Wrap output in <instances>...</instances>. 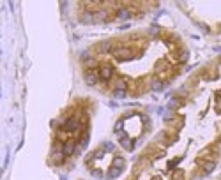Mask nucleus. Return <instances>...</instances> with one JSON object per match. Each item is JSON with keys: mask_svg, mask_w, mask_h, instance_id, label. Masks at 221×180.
Masks as SVG:
<instances>
[{"mask_svg": "<svg viewBox=\"0 0 221 180\" xmlns=\"http://www.w3.org/2000/svg\"><path fill=\"white\" fill-rule=\"evenodd\" d=\"M62 152H64V155H71L73 152H75V141L73 140H67L64 143V147H62Z\"/></svg>", "mask_w": 221, "mask_h": 180, "instance_id": "5", "label": "nucleus"}, {"mask_svg": "<svg viewBox=\"0 0 221 180\" xmlns=\"http://www.w3.org/2000/svg\"><path fill=\"white\" fill-rule=\"evenodd\" d=\"M150 88H152V90H161V88H163V85H161V81L154 80V81H152V85H150Z\"/></svg>", "mask_w": 221, "mask_h": 180, "instance_id": "14", "label": "nucleus"}, {"mask_svg": "<svg viewBox=\"0 0 221 180\" xmlns=\"http://www.w3.org/2000/svg\"><path fill=\"white\" fill-rule=\"evenodd\" d=\"M120 143H122V147H124V148H128V150H131V148H133V141H129L128 138H122Z\"/></svg>", "mask_w": 221, "mask_h": 180, "instance_id": "10", "label": "nucleus"}, {"mask_svg": "<svg viewBox=\"0 0 221 180\" xmlns=\"http://www.w3.org/2000/svg\"><path fill=\"white\" fill-rule=\"evenodd\" d=\"M97 80H99V72H96V71H87L85 72V81L89 85H96Z\"/></svg>", "mask_w": 221, "mask_h": 180, "instance_id": "2", "label": "nucleus"}, {"mask_svg": "<svg viewBox=\"0 0 221 180\" xmlns=\"http://www.w3.org/2000/svg\"><path fill=\"white\" fill-rule=\"evenodd\" d=\"M126 164V161H124V159L122 157H115V161H113V168H120L122 169V166Z\"/></svg>", "mask_w": 221, "mask_h": 180, "instance_id": "7", "label": "nucleus"}, {"mask_svg": "<svg viewBox=\"0 0 221 180\" xmlns=\"http://www.w3.org/2000/svg\"><path fill=\"white\" fill-rule=\"evenodd\" d=\"M112 76H113V69H112V67L104 66V67H101V69H99V78H103V80H106V81H108Z\"/></svg>", "mask_w": 221, "mask_h": 180, "instance_id": "4", "label": "nucleus"}, {"mask_svg": "<svg viewBox=\"0 0 221 180\" xmlns=\"http://www.w3.org/2000/svg\"><path fill=\"white\" fill-rule=\"evenodd\" d=\"M115 97H119V99L126 97V90H115Z\"/></svg>", "mask_w": 221, "mask_h": 180, "instance_id": "15", "label": "nucleus"}, {"mask_svg": "<svg viewBox=\"0 0 221 180\" xmlns=\"http://www.w3.org/2000/svg\"><path fill=\"white\" fill-rule=\"evenodd\" d=\"M214 168H216V164H214V163H207V164L204 166V173H205V175H207V173H210Z\"/></svg>", "mask_w": 221, "mask_h": 180, "instance_id": "12", "label": "nucleus"}, {"mask_svg": "<svg viewBox=\"0 0 221 180\" xmlns=\"http://www.w3.org/2000/svg\"><path fill=\"white\" fill-rule=\"evenodd\" d=\"M64 157H66V155H64V152H57V154H55V157H53V161H55L57 164H60L62 161H64Z\"/></svg>", "mask_w": 221, "mask_h": 180, "instance_id": "11", "label": "nucleus"}, {"mask_svg": "<svg viewBox=\"0 0 221 180\" xmlns=\"http://www.w3.org/2000/svg\"><path fill=\"white\" fill-rule=\"evenodd\" d=\"M119 173H120V168H115V169H112V171H110V178H115Z\"/></svg>", "mask_w": 221, "mask_h": 180, "instance_id": "16", "label": "nucleus"}, {"mask_svg": "<svg viewBox=\"0 0 221 180\" xmlns=\"http://www.w3.org/2000/svg\"><path fill=\"white\" fill-rule=\"evenodd\" d=\"M119 19H126V18H129V11L128 9H120L119 11V14H117Z\"/></svg>", "mask_w": 221, "mask_h": 180, "instance_id": "9", "label": "nucleus"}, {"mask_svg": "<svg viewBox=\"0 0 221 180\" xmlns=\"http://www.w3.org/2000/svg\"><path fill=\"white\" fill-rule=\"evenodd\" d=\"M78 129H80V122H78V118H75V116L67 118L64 122V125H62V131H67V132H75Z\"/></svg>", "mask_w": 221, "mask_h": 180, "instance_id": "1", "label": "nucleus"}, {"mask_svg": "<svg viewBox=\"0 0 221 180\" xmlns=\"http://www.w3.org/2000/svg\"><path fill=\"white\" fill-rule=\"evenodd\" d=\"M168 106H170V108H177V106H179V101H170V102H168Z\"/></svg>", "mask_w": 221, "mask_h": 180, "instance_id": "17", "label": "nucleus"}, {"mask_svg": "<svg viewBox=\"0 0 221 180\" xmlns=\"http://www.w3.org/2000/svg\"><path fill=\"white\" fill-rule=\"evenodd\" d=\"M81 21H83V23H92V21H94V14H90V13H85V14L81 16Z\"/></svg>", "mask_w": 221, "mask_h": 180, "instance_id": "8", "label": "nucleus"}, {"mask_svg": "<svg viewBox=\"0 0 221 180\" xmlns=\"http://www.w3.org/2000/svg\"><path fill=\"white\" fill-rule=\"evenodd\" d=\"M128 88V85H126V81H117V85H115V90H126Z\"/></svg>", "mask_w": 221, "mask_h": 180, "instance_id": "13", "label": "nucleus"}, {"mask_svg": "<svg viewBox=\"0 0 221 180\" xmlns=\"http://www.w3.org/2000/svg\"><path fill=\"white\" fill-rule=\"evenodd\" d=\"M104 19H108V11H96L94 21H104Z\"/></svg>", "mask_w": 221, "mask_h": 180, "instance_id": "6", "label": "nucleus"}, {"mask_svg": "<svg viewBox=\"0 0 221 180\" xmlns=\"http://www.w3.org/2000/svg\"><path fill=\"white\" fill-rule=\"evenodd\" d=\"M112 53H113L117 58H128V57L131 55V51H129L128 48H113Z\"/></svg>", "mask_w": 221, "mask_h": 180, "instance_id": "3", "label": "nucleus"}]
</instances>
